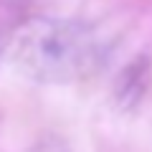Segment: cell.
<instances>
[{"instance_id":"6da1fadb","label":"cell","mask_w":152,"mask_h":152,"mask_svg":"<svg viewBox=\"0 0 152 152\" xmlns=\"http://www.w3.org/2000/svg\"><path fill=\"white\" fill-rule=\"evenodd\" d=\"M10 58L36 81L74 84L102 69L104 51L99 38L81 23L31 18L10 36Z\"/></svg>"},{"instance_id":"7a4b0ae2","label":"cell","mask_w":152,"mask_h":152,"mask_svg":"<svg viewBox=\"0 0 152 152\" xmlns=\"http://www.w3.org/2000/svg\"><path fill=\"white\" fill-rule=\"evenodd\" d=\"M147 69H150V64L140 56L134 64H129L122 71L119 81H117V99H119L124 107L140 102V96L145 94V89H147Z\"/></svg>"}]
</instances>
